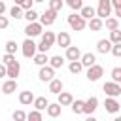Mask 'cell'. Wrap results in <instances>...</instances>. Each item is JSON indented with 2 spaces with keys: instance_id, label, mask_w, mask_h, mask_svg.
<instances>
[{
  "instance_id": "1",
  "label": "cell",
  "mask_w": 121,
  "mask_h": 121,
  "mask_svg": "<svg viewBox=\"0 0 121 121\" xmlns=\"http://www.w3.org/2000/svg\"><path fill=\"white\" fill-rule=\"evenodd\" d=\"M40 36H42V42L36 43V49H38L40 53H47V51L53 47V43H55V34H53L51 30H45V32H42Z\"/></svg>"
},
{
  "instance_id": "2",
  "label": "cell",
  "mask_w": 121,
  "mask_h": 121,
  "mask_svg": "<svg viewBox=\"0 0 121 121\" xmlns=\"http://www.w3.org/2000/svg\"><path fill=\"white\" fill-rule=\"evenodd\" d=\"M68 25L72 26V30H83L87 26V21L79 13H72V15H68Z\"/></svg>"
},
{
  "instance_id": "3",
  "label": "cell",
  "mask_w": 121,
  "mask_h": 121,
  "mask_svg": "<svg viewBox=\"0 0 121 121\" xmlns=\"http://www.w3.org/2000/svg\"><path fill=\"white\" fill-rule=\"evenodd\" d=\"M110 13H112L110 0H98V8L95 9V15L100 17V19H106V17H110Z\"/></svg>"
},
{
  "instance_id": "4",
  "label": "cell",
  "mask_w": 121,
  "mask_h": 121,
  "mask_svg": "<svg viewBox=\"0 0 121 121\" xmlns=\"http://www.w3.org/2000/svg\"><path fill=\"white\" fill-rule=\"evenodd\" d=\"M102 91L106 93V96H113V98H117V96L121 95V85L115 83V81H106V83L102 85Z\"/></svg>"
},
{
  "instance_id": "5",
  "label": "cell",
  "mask_w": 121,
  "mask_h": 121,
  "mask_svg": "<svg viewBox=\"0 0 121 121\" xmlns=\"http://www.w3.org/2000/svg\"><path fill=\"white\" fill-rule=\"evenodd\" d=\"M42 32H43V26H42L38 21L28 23V25L25 26V34H26V38H36V36H40Z\"/></svg>"
},
{
  "instance_id": "6",
  "label": "cell",
  "mask_w": 121,
  "mask_h": 121,
  "mask_svg": "<svg viewBox=\"0 0 121 121\" xmlns=\"http://www.w3.org/2000/svg\"><path fill=\"white\" fill-rule=\"evenodd\" d=\"M21 51H23V55L26 57V59H32L34 55H36V43H34V40L32 38H26L25 42H23V47H21Z\"/></svg>"
},
{
  "instance_id": "7",
  "label": "cell",
  "mask_w": 121,
  "mask_h": 121,
  "mask_svg": "<svg viewBox=\"0 0 121 121\" xmlns=\"http://www.w3.org/2000/svg\"><path fill=\"white\" fill-rule=\"evenodd\" d=\"M102 74H104V68H102L100 64H96V62L87 68V79H89V81H98V79L102 78Z\"/></svg>"
},
{
  "instance_id": "8",
  "label": "cell",
  "mask_w": 121,
  "mask_h": 121,
  "mask_svg": "<svg viewBox=\"0 0 121 121\" xmlns=\"http://www.w3.org/2000/svg\"><path fill=\"white\" fill-rule=\"evenodd\" d=\"M38 19H40L38 23H40L42 26H49V25H53V23L57 21V11H53V9H47V11H43V13H42Z\"/></svg>"
},
{
  "instance_id": "9",
  "label": "cell",
  "mask_w": 121,
  "mask_h": 121,
  "mask_svg": "<svg viewBox=\"0 0 121 121\" xmlns=\"http://www.w3.org/2000/svg\"><path fill=\"white\" fill-rule=\"evenodd\" d=\"M38 78H40V81H51V79L55 78V70H53L49 64H43V66H40Z\"/></svg>"
},
{
  "instance_id": "10",
  "label": "cell",
  "mask_w": 121,
  "mask_h": 121,
  "mask_svg": "<svg viewBox=\"0 0 121 121\" xmlns=\"http://www.w3.org/2000/svg\"><path fill=\"white\" fill-rule=\"evenodd\" d=\"M96 108H98V98L96 96H89L87 100H83V113L93 115Z\"/></svg>"
},
{
  "instance_id": "11",
  "label": "cell",
  "mask_w": 121,
  "mask_h": 121,
  "mask_svg": "<svg viewBox=\"0 0 121 121\" xmlns=\"http://www.w3.org/2000/svg\"><path fill=\"white\" fill-rule=\"evenodd\" d=\"M104 108H106L108 113H117L119 108H121V104L117 102V98H113V96H106V100H104Z\"/></svg>"
},
{
  "instance_id": "12",
  "label": "cell",
  "mask_w": 121,
  "mask_h": 121,
  "mask_svg": "<svg viewBox=\"0 0 121 121\" xmlns=\"http://www.w3.org/2000/svg\"><path fill=\"white\" fill-rule=\"evenodd\" d=\"M19 72H21V64H19V60H13L11 64L6 66V76H8L9 79H17Z\"/></svg>"
},
{
  "instance_id": "13",
  "label": "cell",
  "mask_w": 121,
  "mask_h": 121,
  "mask_svg": "<svg viewBox=\"0 0 121 121\" xmlns=\"http://www.w3.org/2000/svg\"><path fill=\"white\" fill-rule=\"evenodd\" d=\"M68 60H79V57H81V51H79V47L78 45H68L66 47V55H64Z\"/></svg>"
},
{
  "instance_id": "14",
  "label": "cell",
  "mask_w": 121,
  "mask_h": 121,
  "mask_svg": "<svg viewBox=\"0 0 121 121\" xmlns=\"http://www.w3.org/2000/svg\"><path fill=\"white\" fill-rule=\"evenodd\" d=\"M87 26L93 30V32H98V30H102V26H104V19H100V17H93V19H89L87 21Z\"/></svg>"
},
{
  "instance_id": "15",
  "label": "cell",
  "mask_w": 121,
  "mask_h": 121,
  "mask_svg": "<svg viewBox=\"0 0 121 121\" xmlns=\"http://www.w3.org/2000/svg\"><path fill=\"white\" fill-rule=\"evenodd\" d=\"M55 42H57L60 47H64V49H66V47L70 45V34H68V32H64V30H60V32L55 36Z\"/></svg>"
},
{
  "instance_id": "16",
  "label": "cell",
  "mask_w": 121,
  "mask_h": 121,
  "mask_svg": "<svg viewBox=\"0 0 121 121\" xmlns=\"http://www.w3.org/2000/svg\"><path fill=\"white\" fill-rule=\"evenodd\" d=\"M79 62H81V66H93L95 62H96V57H95V53H81V57H79Z\"/></svg>"
},
{
  "instance_id": "17",
  "label": "cell",
  "mask_w": 121,
  "mask_h": 121,
  "mask_svg": "<svg viewBox=\"0 0 121 121\" xmlns=\"http://www.w3.org/2000/svg\"><path fill=\"white\" fill-rule=\"evenodd\" d=\"M17 91V79H8L2 83V93L4 95H11Z\"/></svg>"
},
{
  "instance_id": "18",
  "label": "cell",
  "mask_w": 121,
  "mask_h": 121,
  "mask_svg": "<svg viewBox=\"0 0 121 121\" xmlns=\"http://www.w3.org/2000/svg\"><path fill=\"white\" fill-rule=\"evenodd\" d=\"M32 100H34L32 91H21V93H19V102H21L23 106H30Z\"/></svg>"
},
{
  "instance_id": "19",
  "label": "cell",
  "mask_w": 121,
  "mask_h": 121,
  "mask_svg": "<svg viewBox=\"0 0 121 121\" xmlns=\"http://www.w3.org/2000/svg\"><path fill=\"white\" fill-rule=\"evenodd\" d=\"M32 104H34V110H38V112H43V110L47 108V104H49V100H47L45 96H34V100H32Z\"/></svg>"
},
{
  "instance_id": "20",
  "label": "cell",
  "mask_w": 121,
  "mask_h": 121,
  "mask_svg": "<svg viewBox=\"0 0 121 121\" xmlns=\"http://www.w3.org/2000/svg\"><path fill=\"white\" fill-rule=\"evenodd\" d=\"M45 112H47V115H49V117H59V115H60V112H62V106H60L59 102H55V104H47Z\"/></svg>"
},
{
  "instance_id": "21",
  "label": "cell",
  "mask_w": 121,
  "mask_h": 121,
  "mask_svg": "<svg viewBox=\"0 0 121 121\" xmlns=\"http://www.w3.org/2000/svg\"><path fill=\"white\" fill-rule=\"evenodd\" d=\"M110 49H112V42H110V40L104 38V40H98V42H96V51H98V53H104V55H106V53H110Z\"/></svg>"
},
{
  "instance_id": "22",
  "label": "cell",
  "mask_w": 121,
  "mask_h": 121,
  "mask_svg": "<svg viewBox=\"0 0 121 121\" xmlns=\"http://www.w3.org/2000/svg\"><path fill=\"white\" fill-rule=\"evenodd\" d=\"M49 83V91L53 93V95H59L60 91H62V87H64V83L60 81V79H57V78H53L51 81H47Z\"/></svg>"
},
{
  "instance_id": "23",
  "label": "cell",
  "mask_w": 121,
  "mask_h": 121,
  "mask_svg": "<svg viewBox=\"0 0 121 121\" xmlns=\"http://www.w3.org/2000/svg\"><path fill=\"white\" fill-rule=\"evenodd\" d=\"M57 96H59V100H57V102H59L60 106H70V104H72V100H74V96H72L70 93H66V91H60Z\"/></svg>"
},
{
  "instance_id": "24",
  "label": "cell",
  "mask_w": 121,
  "mask_h": 121,
  "mask_svg": "<svg viewBox=\"0 0 121 121\" xmlns=\"http://www.w3.org/2000/svg\"><path fill=\"white\" fill-rule=\"evenodd\" d=\"M79 15H81L85 21H89V19H93V17H95V8H91V6H81Z\"/></svg>"
},
{
  "instance_id": "25",
  "label": "cell",
  "mask_w": 121,
  "mask_h": 121,
  "mask_svg": "<svg viewBox=\"0 0 121 121\" xmlns=\"http://www.w3.org/2000/svg\"><path fill=\"white\" fill-rule=\"evenodd\" d=\"M47 64H49L53 70H57V68H62V64H64V59H62L60 55H55V57H51V59L47 60Z\"/></svg>"
},
{
  "instance_id": "26",
  "label": "cell",
  "mask_w": 121,
  "mask_h": 121,
  "mask_svg": "<svg viewBox=\"0 0 121 121\" xmlns=\"http://www.w3.org/2000/svg\"><path fill=\"white\" fill-rule=\"evenodd\" d=\"M32 59H34V64H38V66H43V64H47V60H49L47 53H36Z\"/></svg>"
},
{
  "instance_id": "27",
  "label": "cell",
  "mask_w": 121,
  "mask_h": 121,
  "mask_svg": "<svg viewBox=\"0 0 121 121\" xmlns=\"http://www.w3.org/2000/svg\"><path fill=\"white\" fill-rule=\"evenodd\" d=\"M23 17H25L28 23H34V21H38V17H40V15L36 13V9H32V8H30V9H25Z\"/></svg>"
},
{
  "instance_id": "28",
  "label": "cell",
  "mask_w": 121,
  "mask_h": 121,
  "mask_svg": "<svg viewBox=\"0 0 121 121\" xmlns=\"http://www.w3.org/2000/svg\"><path fill=\"white\" fill-rule=\"evenodd\" d=\"M23 13H25V9H23L21 6H17V4L9 9V15H11L13 19H21V17H23Z\"/></svg>"
},
{
  "instance_id": "29",
  "label": "cell",
  "mask_w": 121,
  "mask_h": 121,
  "mask_svg": "<svg viewBox=\"0 0 121 121\" xmlns=\"http://www.w3.org/2000/svg\"><path fill=\"white\" fill-rule=\"evenodd\" d=\"M106 28H108V30L119 28V19H115V17H106Z\"/></svg>"
},
{
  "instance_id": "30",
  "label": "cell",
  "mask_w": 121,
  "mask_h": 121,
  "mask_svg": "<svg viewBox=\"0 0 121 121\" xmlns=\"http://www.w3.org/2000/svg\"><path fill=\"white\" fill-rule=\"evenodd\" d=\"M112 43H121V30L115 28V30H110V38H108Z\"/></svg>"
},
{
  "instance_id": "31",
  "label": "cell",
  "mask_w": 121,
  "mask_h": 121,
  "mask_svg": "<svg viewBox=\"0 0 121 121\" xmlns=\"http://www.w3.org/2000/svg\"><path fill=\"white\" fill-rule=\"evenodd\" d=\"M68 70H70L72 74H79V72L83 70V66H81V62H79V60H70V64H68Z\"/></svg>"
},
{
  "instance_id": "32",
  "label": "cell",
  "mask_w": 121,
  "mask_h": 121,
  "mask_svg": "<svg viewBox=\"0 0 121 121\" xmlns=\"http://www.w3.org/2000/svg\"><path fill=\"white\" fill-rule=\"evenodd\" d=\"M72 112L78 115V113H83V100H72Z\"/></svg>"
},
{
  "instance_id": "33",
  "label": "cell",
  "mask_w": 121,
  "mask_h": 121,
  "mask_svg": "<svg viewBox=\"0 0 121 121\" xmlns=\"http://www.w3.org/2000/svg\"><path fill=\"white\" fill-rule=\"evenodd\" d=\"M47 2H49V9H53V11H57V13H59V11L62 9V6H64L62 0H47Z\"/></svg>"
},
{
  "instance_id": "34",
  "label": "cell",
  "mask_w": 121,
  "mask_h": 121,
  "mask_svg": "<svg viewBox=\"0 0 121 121\" xmlns=\"http://www.w3.org/2000/svg\"><path fill=\"white\" fill-rule=\"evenodd\" d=\"M26 121H43V117H42V112H38V110H32L30 113H26Z\"/></svg>"
},
{
  "instance_id": "35",
  "label": "cell",
  "mask_w": 121,
  "mask_h": 121,
  "mask_svg": "<svg viewBox=\"0 0 121 121\" xmlns=\"http://www.w3.org/2000/svg\"><path fill=\"white\" fill-rule=\"evenodd\" d=\"M17 43H15V40H8L6 42V53H11V55H15L17 53Z\"/></svg>"
},
{
  "instance_id": "36",
  "label": "cell",
  "mask_w": 121,
  "mask_h": 121,
  "mask_svg": "<svg viewBox=\"0 0 121 121\" xmlns=\"http://www.w3.org/2000/svg\"><path fill=\"white\" fill-rule=\"evenodd\" d=\"M66 6H68V8H72L74 11H79V9H81V6H83V0H66Z\"/></svg>"
},
{
  "instance_id": "37",
  "label": "cell",
  "mask_w": 121,
  "mask_h": 121,
  "mask_svg": "<svg viewBox=\"0 0 121 121\" xmlns=\"http://www.w3.org/2000/svg\"><path fill=\"white\" fill-rule=\"evenodd\" d=\"M11 117H13V121H26V113L23 110H15Z\"/></svg>"
},
{
  "instance_id": "38",
  "label": "cell",
  "mask_w": 121,
  "mask_h": 121,
  "mask_svg": "<svg viewBox=\"0 0 121 121\" xmlns=\"http://www.w3.org/2000/svg\"><path fill=\"white\" fill-rule=\"evenodd\" d=\"M112 81H115V83L121 81V68H119V66H115V68L112 70Z\"/></svg>"
},
{
  "instance_id": "39",
  "label": "cell",
  "mask_w": 121,
  "mask_h": 121,
  "mask_svg": "<svg viewBox=\"0 0 121 121\" xmlns=\"http://www.w3.org/2000/svg\"><path fill=\"white\" fill-rule=\"evenodd\" d=\"M110 53H112L113 57H121V43H112Z\"/></svg>"
},
{
  "instance_id": "40",
  "label": "cell",
  "mask_w": 121,
  "mask_h": 121,
  "mask_svg": "<svg viewBox=\"0 0 121 121\" xmlns=\"http://www.w3.org/2000/svg\"><path fill=\"white\" fill-rule=\"evenodd\" d=\"M13 60H17V59H15V55H11V53H6V55L2 57V64H6V66L11 64Z\"/></svg>"
},
{
  "instance_id": "41",
  "label": "cell",
  "mask_w": 121,
  "mask_h": 121,
  "mask_svg": "<svg viewBox=\"0 0 121 121\" xmlns=\"http://www.w3.org/2000/svg\"><path fill=\"white\" fill-rule=\"evenodd\" d=\"M8 25H9V19H8L6 15H0V30L8 28Z\"/></svg>"
},
{
  "instance_id": "42",
  "label": "cell",
  "mask_w": 121,
  "mask_h": 121,
  "mask_svg": "<svg viewBox=\"0 0 121 121\" xmlns=\"http://www.w3.org/2000/svg\"><path fill=\"white\" fill-rule=\"evenodd\" d=\"M32 4H34V0H21V4H19V6H21L23 9H30V8H32Z\"/></svg>"
},
{
  "instance_id": "43",
  "label": "cell",
  "mask_w": 121,
  "mask_h": 121,
  "mask_svg": "<svg viewBox=\"0 0 121 121\" xmlns=\"http://www.w3.org/2000/svg\"><path fill=\"white\" fill-rule=\"evenodd\" d=\"M112 8H121V0H110Z\"/></svg>"
},
{
  "instance_id": "44",
  "label": "cell",
  "mask_w": 121,
  "mask_h": 121,
  "mask_svg": "<svg viewBox=\"0 0 121 121\" xmlns=\"http://www.w3.org/2000/svg\"><path fill=\"white\" fill-rule=\"evenodd\" d=\"M0 78H6V64L0 62Z\"/></svg>"
},
{
  "instance_id": "45",
  "label": "cell",
  "mask_w": 121,
  "mask_h": 121,
  "mask_svg": "<svg viewBox=\"0 0 121 121\" xmlns=\"http://www.w3.org/2000/svg\"><path fill=\"white\" fill-rule=\"evenodd\" d=\"M113 15H115V19H119L121 17V8H113Z\"/></svg>"
},
{
  "instance_id": "46",
  "label": "cell",
  "mask_w": 121,
  "mask_h": 121,
  "mask_svg": "<svg viewBox=\"0 0 121 121\" xmlns=\"http://www.w3.org/2000/svg\"><path fill=\"white\" fill-rule=\"evenodd\" d=\"M4 11H6V4H4V2H2V0H0V15H2V13H4Z\"/></svg>"
},
{
  "instance_id": "47",
  "label": "cell",
  "mask_w": 121,
  "mask_h": 121,
  "mask_svg": "<svg viewBox=\"0 0 121 121\" xmlns=\"http://www.w3.org/2000/svg\"><path fill=\"white\" fill-rule=\"evenodd\" d=\"M85 121H98V119H96V117H93V115H87V119H85Z\"/></svg>"
},
{
  "instance_id": "48",
  "label": "cell",
  "mask_w": 121,
  "mask_h": 121,
  "mask_svg": "<svg viewBox=\"0 0 121 121\" xmlns=\"http://www.w3.org/2000/svg\"><path fill=\"white\" fill-rule=\"evenodd\" d=\"M113 121H121V117H115V119H113Z\"/></svg>"
},
{
  "instance_id": "49",
  "label": "cell",
  "mask_w": 121,
  "mask_h": 121,
  "mask_svg": "<svg viewBox=\"0 0 121 121\" xmlns=\"http://www.w3.org/2000/svg\"><path fill=\"white\" fill-rule=\"evenodd\" d=\"M34 2H45V0H34Z\"/></svg>"
}]
</instances>
